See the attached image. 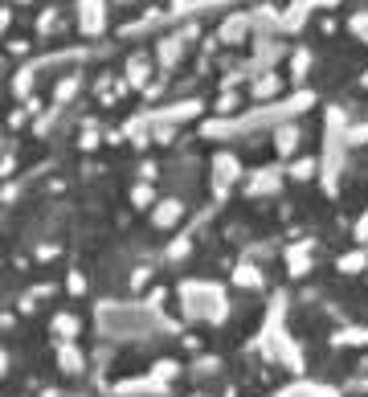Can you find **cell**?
<instances>
[{"mask_svg":"<svg viewBox=\"0 0 368 397\" xmlns=\"http://www.w3.org/2000/svg\"><path fill=\"white\" fill-rule=\"evenodd\" d=\"M152 218H155V225H160V230H168V225H176V221L184 218V205H180L176 197H164L160 205H155Z\"/></svg>","mask_w":368,"mask_h":397,"instance_id":"cell-1","label":"cell"},{"mask_svg":"<svg viewBox=\"0 0 368 397\" xmlns=\"http://www.w3.org/2000/svg\"><path fill=\"white\" fill-rule=\"evenodd\" d=\"M58 365H61V373H82V369H86V360H82V352L74 348V340H61Z\"/></svg>","mask_w":368,"mask_h":397,"instance_id":"cell-2","label":"cell"},{"mask_svg":"<svg viewBox=\"0 0 368 397\" xmlns=\"http://www.w3.org/2000/svg\"><path fill=\"white\" fill-rule=\"evenodd\" d=\"M78 332H82V319H78L74 312L54 316V336H58V340H78Z\"/></svg>","mask_w":368,"mask_h":397,"instance_id":"cell-3","label":"cell"},{"mask_svg":"<svg viewBox=\"0 0 368 397\" xmlns=\"http://www.w3.org/2000/svg\"><path fill=\"white\" fill-rule=\"evenodd\" d=\"M287 271H291L295 278L307 275L311 271V246H291V250H287Z\"/></svg>","mask_w":368,"mask_h":397,"instance_id":"cell-4","label":"cell"},{"mask_svg":"<svg viewBox=\"0 0 368 397\" xmlns=\"http://www.w3.org/2000/svg\"><path fill=\"white\" fill-rule=\"evenodd\" d=\"M131 205H136V209H152V205H155L152 180H143V184H131Z\"/></svg>","mask_w":368,"mask_h":397,"instance_id":"cell-5","label":"cell"},{"mask_svg":"<svg viewBox=\"0 0 368 397\" xmlns=\"http://www.w3.org/2000/svg\"><path fill=\"white\" fill-rule=\"evenodd\" d=\"M278 397H340V393H331L324 385H291V389H283Z\"/></svg>","mask_w":368,"mask_h":397,"instance_id":"cell-6","label":"cell"},{"mask_svg":"<svg viewBox=\"0 0 368 397\" xmlns=\"http://www.w3.org/2000/svg\"><path fill=\"white\" fill-rule=\"evenodd\" d=\"M368 266V254L364 250H352V254H344V259H340V271H344V275H356V271H364Z\"/></svg>","mask_w":368,"mask_h":397,"instance_id":"cell-7","label":"cell"},{"mask_svg":"<svg viewBox=\"0 0 368 397\" xmlns=\"http://www.w3.org/2000/svg\"><path fill=\"white\" fill-rule=\"evenodd\" d=\"M233 283H242V287H258L262 275H258L254 266H237V271H233Z\"/></svg>","mask_w":368,"mask_h":397,"instance_id":"cell-8","label":"cell"},{"mask_svg":"<svg viewBox=\"0 0 368 397\" xmlns=\"http://www.w3.org/2000/svg\"><path fill=\"white\" fill-rule=\"evenodd\" d=\"M66 291H70V295H82V291H86V278H82V275L74 271V275L66 278Z\"/></svg>","mask_w":368,"mask_h":397,"instance_id":"cell-9","label":"cell"},{"mask_svg":"<svg viewBox=\"0 0 368 397\" xmlns=\"http://www.w3.org/2000/svg\"><path fill=\"white\" fill-rule=\"evenodd\" d=\"M184 254H189V242L180 238V242L172 246V250H168V259H184Z\"/></svg>","mask_w":368,"mask_h":397,"instance_id":"cell-10","label":"cell"},{"mask_svg":"<svg viewBox=\"0 0 368 397\" xmlns=\"http://www.w3.org/2000/svg\"><path fill=\"white\" fill-rule=\"evenodd\" d=\"M356 238L368 242V213H360V221H356Z\"/></svg>","mask_w":368,"mask_h":397,"instance_id":"cell-11","label":"cell"},{"mask_svg":"<svg viewBox=\"0 0 368 397\" xmlns=\"http://www.w3.org/2000/svg\"><path fill=\"white\" fill-rule=\"evenodd\" d=\"M4 369H8V365H4V352H0V373H4Z\"/></svg>","mask_w":368,"mask_h":397,"instance_id":"cell-12","label":"cell"},{"mask_svg":"<svg viewBox=\"0 0 368 397\" xmlns=\"http://www.w3.org/2000/svg\"><path fill=\"white\" fill-rule=\"evenodd\" d=\"M45 397H58V389H45Z\"/></svg>","mask_w":368,"mask_h":397,"instance_id":"cell-13","label":"cell"}]
</instances>
